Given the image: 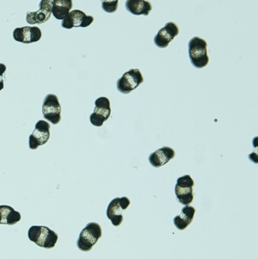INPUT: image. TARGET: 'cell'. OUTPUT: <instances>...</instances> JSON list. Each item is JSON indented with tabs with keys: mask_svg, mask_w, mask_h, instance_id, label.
I'll return each instance as SVG.
<instances>
[{
	"mask_svg": "<svg viewBox=\"0 0 258 259\" xmlns=\"http://www.w3.org/2000/svg\"><path fill=\"white\" fill-rule=\"evenodd\" d=\"M28 238L40 248L50 249L56 244L58 235L48 227L32 226L28 231Z\"/></svg>",
	"mask_w": 258,
	"mask_h": 259,
	"instance_id": "6da1fadb",
	"label": "cell"
},
{
	"mask_svg": "<svg viewBox=\"0 0 258 259\" xmlns=\"http://www.w3.org/2000/svg\"><path fill=\"white\" fill-rule=\"evenodd\" d=\"M102 228L99 224L95 222L89 223L83 228L77 241V247L82 251H91L93 246L102 237Z\"/></svg>",
	"mask_w": 258,
	"mask_h": 259,
	"instance_id": "7a4b0ae2",
	"label": "cell"
},
{
	"mask_svg": "<svg viewBox=\"0 0 258 259\" xmlns=\"http://www.w3.org/2000/svg\"><path fill=\"white\" fill-rule=\"evenodd\" d=\"M189 55L191 62L195 68L207 66L209 62L207 55V42L198 37L191 39L189 43Z\"/></svg>",
	"mask_w": 258,
	"mask_h": 259,
	"instance_id": "3957f363",
	"label": "cell"
},
{
	"mask_svg": "<svg viewBox=\"0 0 258 259\" xmlns=\"http://www.w3.org/2000/svg\"><path fill=\"white\" fill-rule=\"evenodd\" d=\"M193 180L189 175H186L178 179L175 187V193L178 201L181 204L188 206L193 201Z\"/></svg>",
	"mask_w": 258,
	"mask_h": 259,
	"instance_id": "277c9868",
	"label": "cell"
},
{
	"mask_svg": "<svg viewBox=\"0 0 258 259\" xmlns=\"http://www.w3.org/2000/svg\"><path fill=\"white\" fill-rule=\"evenodd\" d=\"M144 77L138 68L130 70L117 81V90L123 94H129L144 82Z\"/></svg>",
	"mask_w": 258,
	"mask_h": 259,
	"instance_id": "5b68a950",
	"label": "cell"
},
{
	"mask_svg": "<svg viewBox=\"0 0 258 259\" xmlns=\"http://www.w3.org/2000/svg\"><path fill=\"white\" fill-rule=\"evenodd\" d=\"M131 201L126 196L115 198L113 199L106 209V216L111 221L112 225L115 227L119 226L123 221L122 212L127 209Z\"/></svg>",
	"mask_w": 258,
	"mask_h": 259,
	"instance_id": "8992f818",
	"label": "cell"
},
{
	"mask_svg": "<svg viewBox=\"0 0 258 259\" xmlns=\"http://www.w3.org/2000/svg\"><path fill=\"white\" fill-rule=\"evenodd\" d=\"M44 117L52 124L56 125L61 121V107L58 97L55 94H48L45 97L42 107Z\"/></svg>",
	"mask_w": 258,
	"mask_h": 259,
	"instance_id": "52a82bcc",
	"label": "cell"
},
{
	"mask_svg": "<svg viewBox=\"0 0 258 259\" xmlns=\"http://www.w3.org/2000/svg\"><path fill=\"white\" fill-rule=\"evenodd\" d=\"M50 124L45 120H39L35 125V129L29 138V147L36 150L45 145L50 138Z\"/></svg>",
	"mask_w": 258,
	"mask_h": 259,
	"instance_id": "ba28073f",
	"label": "cell"
},
{
	"mask_svg": "<svg viewBox=\"0 0 258 259\" xmlns=\"http://www.w3.org/2000/svg\"><path fill=\"white\" fill-rule=\"evenodd\" d=\"M94 112L90 116V122L96 126H102L111 114L110 102L106 97H100L95 102Z\"/></svg>",
	"mask_w": 258,
	"mask_h": 259,
	"instance_id": "9c48e42d",
	"label": "cell"
},
{
	"mask_svg": "<svg viewBox=\"0 0 258 259\" xmlns=\"http://www.w3.org/2000/svg\"><path fill=\"white\" fill-rule=\"evenodd\" d=\"M93 21L94 17L86 15L81 10H75L70 12L69 14L62 20L61 27L68 30L74 27H87L91 25Z\"/></svg>",
	"mask_w": 258,
	"mask_h": 259,
	"instance_id": "30bf717a",
	"label": "cell"
},
{
	"mask_svg": "<svg viewBox=\"0 0 258 259\" xmlns=\"http://www.w3.org/2000/svg\"><path fill=\"white\" fill-rule=\"evenodd\" d=\"M179 33V29L176 23L168 22L154 37V44L160 49H166Z\"/></svg>",
	"mask_w": 258,
	"mask_h": 259,
	"instance_id": "8fae6325",
	"label": "cell"
},
{
	"mask_svg": "<svg viewBox=\"0 0 258 259\" xmlns=\"http://www.w3.org/2000/svg\"><path fill=\"white\" fill-rule=\"evenodd\" d=\"M52 0H42L37 11L27 12L26 20L30 24H41L50 19L52 15Z\"/></svg>",
	"mask_w": 258,
	"mask_h": 259,
	"instance_id": "7c38bea8",
	"label": "cell"
},
{
	"mask_svg": "<svg viewBox=\"0 0 258 259\" xmlns=\"http://www.w3.org/2000/svg\"><path fill=\"white\" fill-rule=\"evenodd\" d=\"M16 41L31 44L39 41L41 38V30L36 27H23L15 29L13 33Z\"/></svg>",
	"mask_w": 258,
	"mask_h": 259,
	"instance_id": "4fadbf2b",
	"label": "cell"
},
{
	"mask_svg": "<svg viewBox=\"0 0 258 259\" xmlns=\"http://www.w3.org/2000/svg\"><path fill=\"white\" fill-rule=\"evenodd\" d=\"M176 156V151L169 147H163L153 152L149 156V162L154 168L164 166Z\"/></svg>",
	"mask_w": 258,
	"mask_h": 259,
	"instance_id": "5bb4252c",
	"label": "cell"
},
{
	"mask_svg": "<svg viewBox=\"0 0 258 259\" xmlns=\"http://www.w3.org/2000/svg\"><path fill=\"white\" fill-rule=\"evenodd\" d=\"M126 8L134 15L148 16L152 10V5L145 0H128L126 3Z\"/></svg>",
	"mask_w": 258,
	"mask_h": 259,
	"instance_id": "9a60e30c",
	"label": "cell"
},
{
	"mask_svg": "<svg viewBox=\"0 0 258 259\" xmlns=\"http://www.w3.org/2000/svg\"><path fill=\"white\" fill-rule=\"evenodd\" d=\"M195 209L192 206H186L182 208L181 214L174 218V225L179 231L186 229L190 225L195 216Z\"/></svg>",
	"mask_w": 258,
	"mask_h": 259,
	"instance_id": "2e32d148",
	"label": "cell"
},
{
	"mask_svg": "<svg viewBox=\"0 0 258 259\" xmlns=\"http://www.w3.org/2000/svg\"><path fill=\"white\" fill-rule=\"evenodd\" d=\"M21 214L14 208L7 205L0 206V225L12 226L20 222Z\"/></svg>",
	"mask_w": 258,
	"mask_h": 259,
	"instance_id": "e0dca14e",
	"label": "cell"
},
{
	"mask_svg": "<svg viewBox=\"0 0 258 259\" xmlns=\"http://www.w3.org/2000/svg\"><path fill=\"white\" fill-rule=\"evenodd\" d=\"M72 8L71 0H53L52 14L57 20H63Z\"/></svg>",
	"mask_w": 258,
	"mask_h": 259,
	"instance_id": "ac0fdd59",
	"label": "cell"
},
{
	"mask_svg": "<svg viewBox=\"0 0 258 259\" xmlns=\"http://www.w3.org/2000/svg\"><path fill=\"white\" fill-rule=\"evenodd\" d=\"M118 4H119V2L117 0H116V1H103L102 2V7L106 13L113 14L117 10Z\"/></svg>",
	"mask_w": 258,
	"mask_h": 259,
	"instance_id": "d6986e66",
	"label": "cell"
},
{
	"mask_svg": "<svg viewBox=\"0 0 258 259\" xmlns=\"http://www.w3.org/2000/svg\"><path fill=\"white\" fill-rule=\"evenodd\" d=\"M7 66L4 64L0 63V91L4 88V78Z\"/></svg>",
	"mask_w": 258,
	"mask_h": 259,
	"instance_id": "ffe728a7",
	"label": "cell"
}]
</instances>
